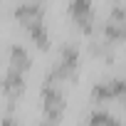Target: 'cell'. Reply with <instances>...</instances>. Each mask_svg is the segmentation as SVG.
<instances>
[{
  "instance_id": "8",
  "label": "cell",
  "mask_w": 126,
  "mask_h": 126,
  "mask_svg": "<svg viewBox=\"0 0 126 126\" xmlns=\"http://www.w3.org/2000/svg\"><path fill=\"white\" fill-rule=\"evenodd\" d=\"M89 126H121V121H116L111 114L106 111H94L89 116Z\"/></svg>"
},
{
  "instance_id": "2",
  "label": "cell",
  "mask_w": 126,
  "mask_h": 126,
  "mask_svg": "<svg viewBox=\"0 0 126 126\" xmlns=\"http://www.w3.org/2000/svg\"><path fill=\"white\" fill-rule=\"evenodd\" d=\"M69 13L74 17V22L82 27V30H92L94 25V13H92V0H72L69 5Z\"/></svg>"
},
{
  "instance_id": "4",
  "label": "cell",
  "mask_w": 126,
  "mask_h": 126,
  "mask_svg": "<svg viewBox=\"0 0 126 126\" xmlns=\"http://www.w3.org/2000/svg\"><path fill=\"white\" fill-rule=\"evenodd\" d=\"M22 89H25V77H22V72L8 69V74H5V79H3V92L10 94V96H17Z\"/></svg>"
},
{
  "instance_id": "6",
  "label": "cell",
  "mask_w": 126,
  "mask_h": 126,
  "mask_svg": "<svg viewBox=\"0 0 126 126\" xmlns=\"http://www.w3.org/2000/svg\"><path fill=\"white\" fill-rule=\"evenodd\" d=\"M27 32H30V37L35 40V45H37L40 49H47V47H49V37H47V30H45V22H42V20L27 25Z\"/></svg>"
},
{
  "instance_id": "1",
  "label": "cell",
  "mask_w": 126,
  "mask_h": 126,
  "mask_svg": "<svg viewBox=\"0 0 126 126\" xmlns=\"http://www.w3.org/2000/svg\"><path fill=\"white\" fill-rule=\"evenodd\" d=\"M42 101H45V114L49 121H57L62 116V111H64V94H62L57 87L47 84L45 92H42Z\"/></svg>"
},
{
  "instance_id": "3",
  "label": "cell",
  "mask_w": 126,
  "mask_h": 126,
  "mask_svg": "<svg viewBox=\"0 0 126 126\" xmlns=\"http://www.w3.org/2000/svg\"><path fill=\"white\" fill-rule=\"evenodd\" d=\"M15 17L27 27V25L42 20V8H40V3H22V5L15 8Z\"/></svg>"
},
{
  "instance_id": "7",
  "label": "cell",
  "mask_w": 126,
  "mask_h": 126,
  "mask_svg": "<svg viewBox=\"0 0 126 126\" xmlns=\"http://www.w3.org/2000/svg\"><path fill=\"white\" fill-rule=\"evenodd\" d=\"M104 37L111 42V40H124L126 37V22H109L106 27H104Z\"/></svg>"
},
{
  "instance_id": "9",
  "label": "cell",
  "mask_w": 126,
  "mask_h": 126,
  "mask_svg": "<svg viewBox=\"0 0 126 126\" xmlns=\"http://www.w3.org/2000/svg\"><path fill=\"white\" fill-rule=\"evenodd\" d=\"M0 126H20V121H17L13 114H5V116H3V121H0Z\"/></svg>"
},
{
  "instance_id": "5",
  "label": "cell",
  "mask_w": 126,
  "mask_h": 126,
  "mask_svg": "<svg viewBox=\"0 0 126 126\" xmlns=\"http://www.w3.org/2000/svg\"><path fill=\"white\" fill-rule=\"evenodd\" d=\"M10 62H13V67H10V69L25 74V69L30 67V54H27V49L20 47V45H15V47L10 49Z\"/></svg>"
}]
</instances>
